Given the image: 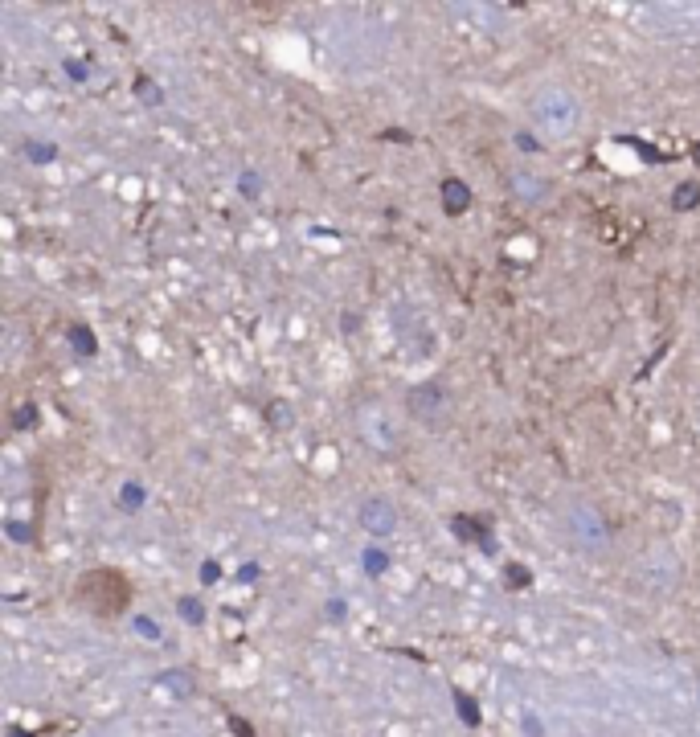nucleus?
Returning a JSON list of instances; mask_svg holds the SVG:
<instances>
[{
    "instance_id": "obj_5",
    "label": "nucleus",
    "mask_w": 700,
    "mask_h": 737,
    "mask_svg": "<svg viewBox=\"0 0 700 737\" xmlns=\"http://www.w3.org/2000/svg\"><path fill=\"white\" fill-rule=\"evenodd\" d=\"M357 516H361V525H365L369 533H377V537H385V533L398 529V508H393L389 500H377V496L361 500Z\"/></svg>"
},
{
    "instance_id": "obj_6",
    "label": "nucleus",
    "mask_w": 700,
    "mask_h": 737,
    "mask_svg": "<svg viewBox=\"0 0 700 737\" xmlns=\"http://www.w3.org/2000/svg\"><path fill=\"white\" fill-rule=\"evenodd\" d=\"M512 193H516L520 201H545L549 185L537 181V177H529V172H516V177H512Z\"/></svg>"
},
{
    "instance_id": "obj_2",
    "label": "nucleus",
    "mask_w": 700,
    "mask_h": 737,
    "mask_svg": "<svg viewBox=\"0 0 700 737\" xmlns=\"http://www.w3.org/2000/svg\"><path fill=\"white\" fill-rule=\"evenodd\" d=\"M78 598L91 606L95 615H119L127 606V582L115 574V570H99V574H86L78 582Z\"/></svg>"
},
{
    "instance_id": "obj_4",
    "label": "nucleus",
    "mask_w": 700,
    "mask_h": 737,
    "mask_svg": "<svg viewBox=\"0 0 700 737\" xmlns=\"http://www.w3.org/2000/svg\"><path fill=\"white\" fill-rule=\"evenodd\" d=\"M570 529H574L578 545H582V549H590V553H602V549L610 545L606 520H602V516H598V508H590V504H574V508H570Z\"/></svg>"
},
{
    "instance_id": "obj_8",
    "label": "nucleus",
    "mask_w": 700,
    "mask_h": 737,
    "mask_svg": "<svg viewBox=\"0 0 700 737\" xmlns=\"http://www.w3.org/2000/svg\"><path fill=\"white\" fill-rule=\"evenodd\" d=\"M267 418H271V426H275V430H287V426H291V418H295V410H291L287 402H271V406H267Z\"/></svg>"
},
{
    "instance_id": "obj_10",
    "label": "nucleus",
    "mask_w": 700,
    "mask_h": 737,
    "mask_svg": "<svg viewBox=\"0 0 700 737\" xmlns=\"http://www.w3.org/2000/svg\"><path fill=\"white\" fill-rule=\"evenodd\" d=\"M140 91H144V99H148V103H156V99H160V95H156V86H152V82H140Z\"/></svg>"
},
{
    "instance_id": "obj_9",
    "label": "nucleus",
    "mask_w": 700,
    "mask_h": 737,
    "mask_svg": "<svg viewBox=\"0 0 700 737\" xmlns=\"http://www.w3.org/2000/svg\"><path fill=\"white\" fill-rule=\"evenodd\" d=\"M676 193H680V197H676V209H684V205H696V201H700V185H680Z\"/></svg>"
},
{
    "instance_id": "obj_7",
    "label": "nucleus",
    "mask_w": 700,
    "mask_h": 737,
    "mask_svg": "<svg viewBox=\"0 0 700 737\" xmlns=\"http://www.w3.org/2000/svg\"><path fill=\"white\" fill-rule=\"evenodd\" d=\"M443 193H447V213H459V209L471 205V189H467L463 181H447Z\"/></svg>"
},
{
    "instance_id": "obj_3",
    "label": "nucleus",
    "mask_w": 700,
    "mask_h": 737,
    "mask_svg": "<svg viewBox=\"0 0 700 737\" xmlns=\"http://www.w3.org/2000/svg\"><path fill=\"white\" fill-rule=\"evenodd\" d=\"M406 410L422 426H443L447 414H451V398H447V389L439 381H422L406 394Z\"/></svg>"
},
{
    "instance_id": "obj_11",
    "label": "nucleus",
    "mask_w": 700,
    "mask_h": 737,
    "mask_svg": "<svg viewBox=\"0 0 700 737\" xmlns=\"http://www.w3.org/2000/svg\"><path fill=\"white\" fill-rule=\"evenodd\" d=\"M696 164H700V144H696Z\"/></svg>"
},
{
    "instance_id": "obj_1",
    "label": "nucleus",
    "mask_w": 700,
    "mask_h": 737,
    "mask_svg": "<svg viewBox=\"0 0 700 737\" xmlns=\"http://www.w3.org/2000/svg\"><path fill=\"white\" fill-rule=\"evenodd\" d=\"M533 115H537V123L545 127V132L557 136V140H570L578 132V103H574L570 91H561V86H549V91L537 95Z\"/></svg>"
}]
</instances>
